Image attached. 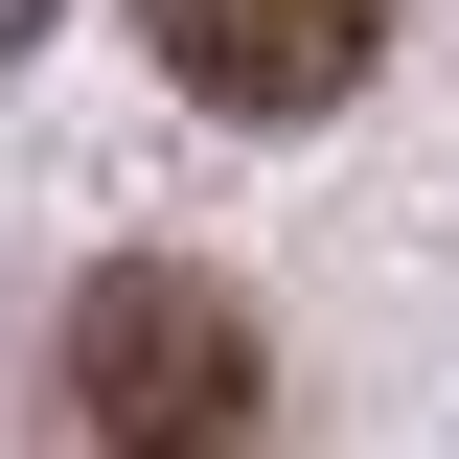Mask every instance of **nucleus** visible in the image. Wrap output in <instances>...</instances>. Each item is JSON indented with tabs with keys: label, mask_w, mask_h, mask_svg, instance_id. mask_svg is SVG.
Here are the masks:
<instances>
[{
	"label": "nucleus",
	"mask_w": 459,
	"mask_h": 459,
	"mask_svg": "<svg viewBox=\"0 0 459 459\" xmlns=\"http://www.w3.org/2000/svg\"><path fill=\"white\" fill-rule=\"evenodd\" d=\"M69 437L92 459H253L276 437V344H253V299L184 276V253H115V276H69Z\"/></svg>",
	"instance_id": "obj_1"
},
{
	"label": "nucleus",
	"mask_w": 459,
	"mask_h": 459,
	"mask_svg": "<svg viewBox=\"0 0 459 459\" xmlns=\"http://www.w3.org/2000/svg\"><path fill=\"white\" fill-rule=\"evenodd\" d=\"M138 47H161L207 115L276 138V115H344L368 69H391V0H138Z\"/></svg>",
	"instance_id": "obj_2"
},
{
	"label": "nucleus",
	"mask_w": 459,
	"mask_h": 459,
	"mask_svg": "<svg viewBox=\"0 0 459 459\" xmlns=\"http://www.w3.org/2000/svg\"><path fill=\"white\" fill-rule=\"evenodd\" d=\"M47 23H69V0H0V47H47Z\"/></svg>",
	"instance_id": "obj_3"
}]
</instances>
